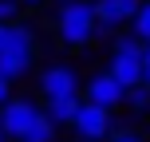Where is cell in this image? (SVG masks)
Segmentation results:
<instances>
[{"mask_svg":"<svg viewBox=\"0 0 150 142\" xmlns=\"http://www.w3.org/2000/svg\"><path fill=\"white\" fill-rule=\"evenodd\" d=\"M79 71L71 67V63H52V67H44L40 71V79H36V87H40V95H44V103L47 99H67V95H79Z\"/></svg>","mask_w":150,"mask_h":142,"instance_id":"4","label":"cell"},{"mask_svg":"<svg viewBox=\"0 0 150 142\" xmlns=\"http://www.w3.org/2000/svg\"><path fill=\"white\" fill-rule=\"evenodd\" d=\"M122 107H130L134 114H146L150 111V87L146 83H130V87L122 91Z\"/></svg>","mask_w":150,"mask_h":142,"instance_id":"11","label":"cell"},{"mask_svg":"<svg viewBox=\"0 0 150 142\" xmlns=\"http://www.w3.org/2000/svg\"><path fill=\"white\" fill-rule=\"evenodd\" d=\"M55 36H59L63 47H87L95 40V8L87 0H59Z\"/></svg>","mask_w":150,"mask_h":142,"instance_id":"1","label":"cell"},{"mask_svg":"<svg viewBox=\"0 0 150 142\" xmlns=\"http://www.w3.org/2000/svg\"><path fill=\"white\" fill-rule=\"evenodd\" d=\"M91 8H95V36L111 40L115 32H122V28L130 24L138 0H95Z\"/></svg>","mask_w":150,"mask_h":142,"instance_id":"3","label":"cell"},{"mask_svg":"<svg viewBox=\"0 0 150 142\" xmlns=\"http://www.w3.org/2000/svg\"><path fill=\"white\" fill-rule=\"evenodd\" d=\"M107 71H111L122 87L142 83V55H111V59H107Z\"/></svg>","mask_w":150,"mask_h":142,"instance_id":"8","label":"cell"},{"mask_svg":"<svg viewBox=\"0 0 150 142\" xmlns=\"http://www.w3.org/2000/svg\"><path fill=\"white\" fill-rule=\"evenodd\" d=\"M111 142H146V138L134 134V130H111Z\"/></svg>","mask_w":150,"mask_h":142,"instance_id":"15","label":"cell"},{"mask_svg":"<svg viewBox=\"0 0 150 142\" xmlns=\"http://www.w3.org/2000/svg\"><path fill=\"white\" fill-rule=\"evenodd\" d=\"M55 130H59V126H55V122L47 119L44 111H40V114H36V122L28 126V134H24V138H28V142H55Z\"/></svg>","mask_w":150,"mask_h":142,"instance_id":"12","label":"cell"},{"mask_svg":"<svg viewBox=\"0 0 150 142\" xmlns=\"http://www.w3.org/2000/svg\"><path fill=\"white\" fill-rule=\"evenodd\" d=\"M83 87V99H91V103H99V107H107V111H115V107H122V83L115 79L111 71H95L87 83H79Z\"/></svg>","mask_w":150,"mask_h":142,"instance_id":"6","label":"cell"},{"mask_svg":"<svg viewBox=\"0 0 150 142\" xmlns=\"http://www.w3.org/2000/svg\"><path fill=\"white\" fill-rule=\"evenodd\" d=\"M0 142H8V134H4V130H0Z\"/></svg>","mask_w":150,"mask_h":142,"instance_id":"19","label":"cell"},{"mask_svg":"<svg viewBox=\"0 0 150 142\" xmlns=\"http://www.w3.org/2000/svg\"><path fill=\"white\" fill-rule=\"evenodd\" d=\"M127 28L134 32V36L142 40V44L150 40V0H142V4L134 8V16H130V24H127Z\"/></svg>","mask_w":150,"mask_h":142,"instance_id":"13","label":"cell"},{"mask_svg":"<svg viewBox=\"0 0 150 142\" xmlns=\"http://www.w3.org/2000/svg\"><path fill=\"white\" fill-rule=\"evenodd\" d=\"M79 142H95V138H79Z\"/></svg>","mask_w":150,"mask_h":142,"instance_id":"20","label":"cell"},{"mask_svg":"<svg viewBox=\"0 0 150 142\" xmlns=\"http://www.w3.org/2000/svg\"><path fill=\"white\" fill-rule=\"evenodd\" d=\"M71 130H75L79 138H95V142H103V138L115 130V114L107 111V107L91 103V99H79V111H75V119H71Z\"/></svg>","mask_w":150,"mask_h":142,"instance_id":"2","label":"cell"},{"mask_svg":"<svg viewBox=\"0 0 150 142\" xmlns=\"http://www.w3.org/2000/svg\"><path fill=\"white\" fill-rule=\"evenodd\" d=\"M8 99H12V83H8V79H0V107H4Z\"/></svg>","mask_w":150,"mask_h":142,"instance_id":"17","label":"cell"},{"mask_svg":"<svg viewBox=\"0 0 150 142\" xmlns=\"http://www.w3.org/2000/svg\"><path fill=\"white\" fill-rule=\"evenodd\" d=\"M16 142H28V138H16Z\"/></svg>","mask_w":150,"mask_h":142,"instance_id":"21","label":"cell"},{"mask_svg":"<svg viewBox=\"0 0 150 142\" xmlns=\"http://www.w3.org/2000/svg\"><path fill=\"white\" fill-rule=\"evenodd\" d=\"M142 83L150 87V40L142 44Z\"/></svg>","mask_w":150,"mask_h":142,"instance_id":"16","label":"cell"},{"mask_svg":"<svg viewBox=\"0 0 150 142\" xmlns=\"http://www.w3.org/2000/svg\"><path fill=\"white\" fill-rule=\"evenodd\" d=\"M20 4H44V0H20Z\"/></svg>","mask_w":150,"mask_h":142,"instance_id":"18","label":"cell"},{"mask_svg":"<svg viewBox=\"0 0 150 142\" xmlns=\"http://www.w3.org/2000/svg\"><path fill=\"white\" fill-rule=\"evenodd\" d=\"M40 111H44V107H40L36 99H8V103L0 107V130H4L8 138H24Z\"/></svg>","mask_w":150,"mask_h":142,"instance_id":"5","label":"cell"},{"mask_svg":"<svg viewBox=\"0 0 150 142\" xmlns=\"http://www.w3.org/2000/svg\"><path fill=\"white\" fill-rule=\"evenodd\" d=\"M75 111H79V95H67V99H47V103H44V114L55 122V126H71Z\"/></svg>","mask_w":150,"mask_h":142,"instance_id":"10","label":"cell"},{"mask_svg":"<svg viewBox=\"0 0 150 142\" xmlns=\"http://www.w3.org/2000/svg\"><path fill=\"white\" fill-rule=\"evenodd\" d=\"M20 16V0H0V20H16Z\"/></svg>","mask_w":150,"mask_h":142,"instance_id":"14","label":"cell"},{"mask_svg":"<svg viewBox=\"0 0 150 142\" xmlns=\"http://www.w3.org/2000/svg\"><path fill=\"white\" fill-rule=\"evenodd\" d=\"M32 63H36V52H0V79L8 83L24 79L32 71Z\"/></svg>","mask_w":150,"mask_h":142,"instance_id":"9","label":"cell"},{"mask_svg":"<svg viewBox=\"0 0 150 142\" xmlns=\"http://www.w3.org/2000/svg\"><path fill=\"white\" fill-rule=\"evenodd\" d=\"M0 52H36V32L20 24V16L0 20Z\"/></svg>","mask_w":150,"mask_h":142,"instance_id":"7","label":"cell"}]
</instances>
